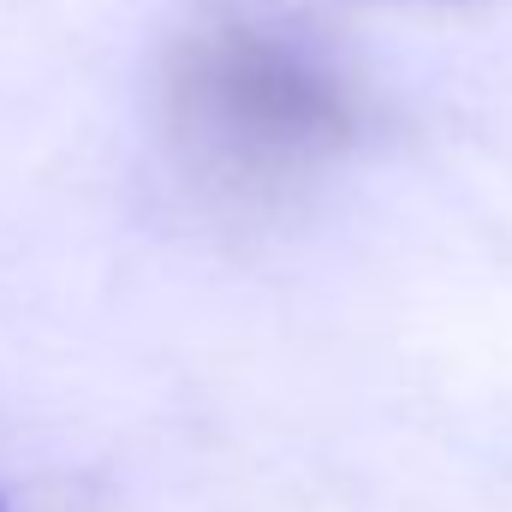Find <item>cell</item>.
<instances>
[{
    "label": "cell",
    "instance_id": "cell-1",
    "mask_svg": "<svg viewBox=\"0 0 512 512\" xmlns=\"http://www.w3.org/2000/svg\"><path fill=\"white\" fill-rule=\"evenodd\" d=\"M167 114L179 143L227 179H280L340 149L358 126L352 96L316 60L239 24L191 36L173 54Z\"/></svg>",
    "mask_w": 512,
    "mask_h": 512
}]
</instances>
